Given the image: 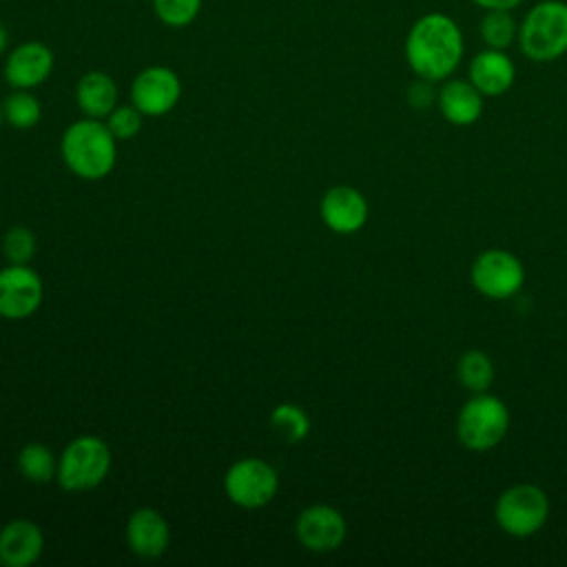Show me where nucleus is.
Masks as SVG:
<instances>
[{
  "label": "nucleus",
  "mask_w": 567,
  "mask_h": 567,
  "mask_svg": "<svg viewBox=\"0 0 567 567\" xmlns=\"http://www.w3.org/2000/svg\"><path fill=\"white\" fill-rule=\"evenodd\" d=\"M66 168L82 179L106 177L117 162V140L102 120L84 117L66 126L60 140Z\"/></svg>",
  "instance_id": "nucleus-2"
},
{
  "label": "nucleus",
  "mask_w": 567,
  "mask_h": 567,
  "mask_svg": "<svg viewBox=\"0 0 567 567\" xmlns=\"http://www.w3.org/2000/svg\"><path fill=\"white\" fill-rule=\"evenodd\" d=\"M2 117L13 128L27 131L42 120V104L29 89H16L2 100Z\"/></svg>",
  "instance_id": "nucleus-21"
},
{
  "label": "nucleus",
  "mask_w": 567,
  "mask_h": 567,
  "mask_svg": "<svg viewBox=\"0 0 567 567\" xmlns=\"http://www.w3.org/2000/svg\"><path fill=\"white\" fill-rule=\"evenodd\" d=\"M111 470L109 445L93 434L75 436L58 458V485L66 492H86L97 487Z\"/></svg>",
  "instance_id": "nucleus-4"
},
{
  "label": "nucleus",
  "mask_w": 567,
  "mask_h": 567,
  "mask_svg": "<svg viewBox=\"0 0 567 567\" xmlns=\"http://www.w3.org/2000/svg\"><path fill=\"white\" fill-rule=\"evenodd\" d=\"M124 538L135 556L157 558L171 545V525L162 512L153 507H140L126 518Z\"/></svg>",
  "instance_id": "nucleus-14"
},
{
  "label": "nucleus",
  "mask_w": 567,
  "mask_h": 567,
  "mask_svg": "<svg viewBox=\"0 0 567 567\" xmlns=\"http://www.w3.org/2000/svg\"><path fill=\"white\" fill-rule=\"evenodd\" d=\"M44 299L40 275L27 264H9L0 270V317L20 321L31 317Z\"/></svg>",
  "instance_id": "nucleus-9"
},
{
  "label": "nucleus",
  "mask_w": 567,
  "mask_h": 567,
  "mask_svg": "<svg viewBox=\"0 0 567 567\" xmlns=\"http://www.w3.org/2000/svg\"><path fill=\"white\" fill-rule=\"evenodd\" d=\"M443 117L454 126H470L483 113V93L470 80H447L436 93Z\"/></svg>",
  "instance_id": "nucleus-17"
},
{
  "label": "nucleus",
  "mask_w": 567,
  "mask_h": 567,
  "mask_svg": "<svg viewBox=\"0 0 567 567\" xmlns=\"http://www.w3.org/2000/svg\"><path fill=\"white\" fill-rule=\"evenodd\" d=\"M2 122H4V117H2V102H0V126H2Z\"/></svg>",
  "instance_id": "nucleus-29"
},
{
  "label": "nucleus",
  "mask_w": 567,
  "mask_h": 567,
  "mask_svg": "<svg viewBox=\"0 0 567 567\" xmlns=\"http://www.w3.org/2000/svg\"><path fill=\"white\" fill-rule=\"evenodd\" d=\"M478 31L483 42L489 49L505 51L507 47L514 44V40H518V22L512 16V11H505V9L485 11V16L481 18Z\"/></svg>",
  "instance_id": "nucleus-22"
},
{
  "label": "nucleus",
  "mask_w": 567,
  "mask_h": 567,
  "mask_svg": "<svg viewBox=\"0 0 567 567\" xmlns=\"http://www.w3.org/2000/svg\"><path fill=\"white\" fill-rule=\"evenodd\" d=\"M16 463H18L20 476L29 483L42 485L58 476V458L44 443H38V441L22 445Z\"/></svg>",
  "instance_id": "nucleus-19"
},
{
  "label": "nucleus",
  "mask_w": 567,
  "mask_h": 567,
  "mask_svg": "<svg viewBox=\"0 0 567 567\" xmlns=\"http://www.w3.org/2000/svg\"><path fill=\"white\" fill-rule=\"evenodd\" d=\"M53 71V53L44 42L29 40L13 47L4 62V80L13 89H35Z\"/></svg>",
  "instance_id": "nucleus-13"
},
{
  "label": "nucleus",
  "mask_w": 567,
  "mask_h": 567,
  "mask_svg": "<svg viewBox=\"0 0 567 567\" xmlns=\"http://www.w3.org/2000/svg\"><path fill=\"white\" fill-rule=\"evenodd\" d=\"M277 489L279 476L264 458H239L224 474V492L228 501L244 509H259L268 505L277 496Z\"/></svg>",
  "instance_id": "nucleus-7"
},
{
  "label": "nucleus",
  "mask_w": 567,
  "mask_h": 567,
  "mask_svg": "<svg viewBox=\"0 0 567 567\" xmlns=\"http://www.w3.org/2000/svg\"><path fill=\"white\" fill-rule=\"evenodd\" d=\"M2 255L9 264H29L35 255V237L27 226H13L2 235Z\"/></svg>",
  "instance_id": "nucleus-24"
},
{
  "label": "nucleus",
  "mask_w": 567,
  "mask_h": 567,
  "mask_svg": "<svg viewBox=\"0 0 567 567\" xmlns=\"http://www.w3.org/2000/svg\"><path fill=\"white\" fill-rule=\"evenodd\" d=\"M44 551V534L29 518H13L0 529V565L29 567Z\"/></svg>",
  "instance_id": "nucleus-15"
},
{
  "label": "nucleus",
  "mask_w": 567,
  "mask_h": 567,
  "mask_svg": "<svg viewBox=\"0 0 567 567\" xmlns=\"http://www.w3.org/2000/svg\"><path fill=\"white\" fill-rule=\"evenodd\" d=\"M518 44L525 58L551 62L567 53V2H536L518 24Z\"/></svg>",
  "instance_id": "nucleus-3"
},
{
  "label": "nucleus",
  "mask_w": 567,
  "mask_h": 567,
  "mask_svg": "<svg viewBox=\"0 0 567 567\" xmlns=\"http://www.w3.org/2000/svg\"><path fill=\"white\" fill-rule=\"evenodd\" d=\"M494 518L498 527L514 538L534 536L549 518V498L538 485H512L498 496Z\"/></svg>",
  "instance_id": "nucleus-6"
},
{
  "label": "nucleus",
  "mask_w": 567,
  "mask_h": 567,
  "mask_svg": "<svg viewBox=\"0 0 567 567\" xmlns=\"http://www.w3.org/2000/svg\"><path fill=\"white\" fill-rule=\"evenodd\" d=\"M321 221L337 235H352L368 221V202L354 186H332L319 202Z\"/></svg>",
  "instance_id": "nucleus-12"
},
{
  "label": "nucleus",
  "mask_w": 567,
  "mask_h": 567,
  "mask_svg": "<svg viewBox=\"0 0 567 567\" xmlns=\"http://www.w3.org/2000/svg\"><path fill=\"white\" fill-rule=\"evenodd\" d=\"M476 7L485 9V11H492V9H505V11H512L514 7H518L523 0H472Z\"/></svg>",
  "instance_id": "nucleus-27"
},
{
  "label": "nucleus",
  "mask_w": 567,
  "mask_h": 567,
  "mask_svg": "<svg viewBox=\"0 0 567 567\" xmlns=\"http://www.w3.org/2000/svg\"><path fill=\"white\" fill-rule=\"evenodd\" d=\"M461 58L463 33L450 16L432 11L410 27L405 38V60L421 80H447L461 64Z\"/></svg>",
  "instance_id": "nucleus-1"
},
{
  "label": "nucleus",
  "mask_w": 567,
  "mask_h": 567,
  "mask_svg": "<svg viewBox=\"0 0 567 567\" xmlns=\"http://www.w3.org/2000/svg\"><path fill=\"white\" fill-rule=\"evenodd\" d=\"M509 427L507 405L487 392L474 394L458 412L456 436L463 447L472 452H487L496 447Z\"/></svg>",
  "instance_id": "nucleus-5"
},
{
  "label": "nucleus",
  "mask_w": 567,
  "mask_h": 567,
  "mask_svg": "<svg viewBox=\"0 0 567 567\" xmlns=\"http://www.w3.org/2000/svg\"><path fill=\"white\" fill-rule=\"evenodd\" d=\"M142 117L144 115L133 104H122V106L117 104L104 117V124L109 126V131L117 142H124V140H133L142 131Z\"/></svg>",
  "instance_id": "nucleus-26"
},
{
  "label": "nucleus",
  "mask_w": 567,
  "mask_h": 567,
  "mask_svg": "<svg viewBox=\"0 0 567 567\" xmlns=\"http://www.w3.org/2000/svg\"><path fill=\"white\" fill-rule=\"evenodd\" d=\"M456 377L463 388H467L474 394H481L489 390L496 374L492 359L483 350H467L458 357Z\"/></svg>",
  "instance_id": "nucleus-20"
},
{
  "label": "nucleus",
  "mask_w": 567,
  "mask_h": 567,
  "mask_svg": "<svg viewBox=\"0 0 567 567\" xmlns=\"http://www.w3.org/2000/svg\"><path fill=\"white\" fill-rule=\"evenodd\" d=\"M467 80L483 93V97H496L512 89L516 80V66L505 51L487 47L472 58Z\"/></svg>",
  "instance_id": "nucleus-16"
},
{
  "label": "nucleus",
  "mask_w": 567,
  "mask_h": 567,
  "mask_svg": "<svg viewBox=\"0 0 567 567\" xmlns=\"http://www.w3.org/2000/svg\"><path fill=\"white\" fill-rule=\"evenodd\" d=\"M270 425L286 443H299L310 432V416L301 405L279 403L270 412Z\"/></svg>",
  "instance_id": "nucleus-23"
},
{
  "label": "nucleus",
  "mask_w": 567,
  "mask_h": 567,
  "mask_svg": "<svg viewBox=\"0 0 567 567\" xmlns=\"http://www.w3.org/2000/svg\"><path fill=\"white\" fill-rule=\"evenodd\" d=\"M153 9L166 27L179 29L197 18L202 0H153Z\"/></svg>",
  "instance_id": "nucleus-25"
},
{
  "label": "nucleus",
  "mask_w": 567,
  "mask_h": 567,
  "mask_svg": "<svg viewBox=\"0 0 567 567\" xmlns=\"http://www.w3.org/2000/svg\"><path fill=\"white\" fill-rule=\"evenodd\" d=\"M472 286L489 299L514 297L525 281V268L520 259L503 248L483 250L470 268Z\"/></svg>",
  "instance_id": "nucleus-8"
},
{
  "label": "nucleus",
  "mask_w": 567,
  "mask_h": 567,
  "mask_svg": "<svg viewBox=\"0 0 567 567\" xmlns=\"http://www.w3.org/2000/svg\"><path fill=\"white\" fill-rule=\"evenodd\" d=\"M182 97V82L168 66L155 64L142 69L131 84V104L148 117H162L175 109Z\"/></svg>",
  "instance_id": "nucleus-10"
},
{
  "label": "nucleus",
  "mask_w": 567,
  "mask_h": 567,
  "mask_svg": "<svg viewBox=\"0 0 567 567\" xmlns=\"http://www.w3.org/2000/svg\"><path fill=\"white\" fill-rule=\"evenodd\" d=\"M7 47H9V33H7L4 24L0 22V53H4V51H7Z\"/></svg>",
  "instance_id": "nucleus-28"
},
{
  "label": "nucleus",
  "mask_w": 567,
  "mask_h": 567,
  "mask_svg": "<svg viewBox=\"0 0 567 567\" xmlns=\"http://www.w3.org/2000/svg\"><path fill=\"white\" fill-rule=\"evenodd\" d=\"M297 540L312 554H328L341 547L348 534L343 514L326 503L308 505L295 520Z\"/></svg>",
  "instance_id": "nucleus-11"
},
{
  "label": "nucleus",
  "mask_w": 567,
  "mask_h": 567,
  "mask_svg": "<svg viewBox=\"0 0 567 567\" xmlns=\"http://www.w3.org/2000/svg\"><path fill=\"white\" fill-rule=\"evenodd\" d=\"M75 102L86 117L104 120L117 106V84L106 71H86L75 84Z\"/></svg>",
  "instance_id": "nucleus-18"
}]
</instances>
